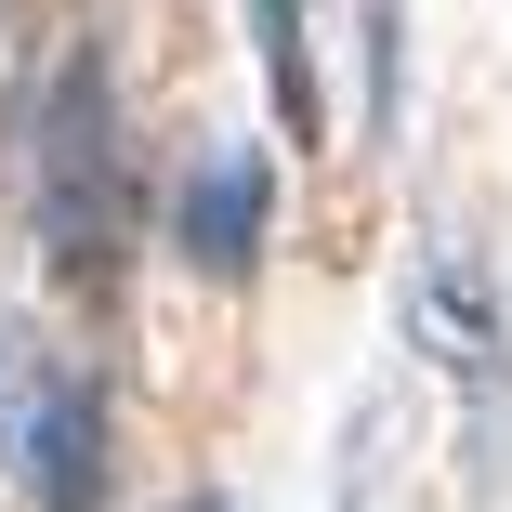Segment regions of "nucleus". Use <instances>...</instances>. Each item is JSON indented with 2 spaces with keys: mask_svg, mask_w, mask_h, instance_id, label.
Listing matches in <instances>:
<instances>
[{
  "mask_svg": "<svg viewBox=\"0 0 512 512\" xmlns=\"http://www.w3.org/2000/svg\"><path fill=\"white\" fill-rule=\"evenodd\" d=\"M27 224H40L53 289L119 316L132 250H145V158H132V106H119L106 40H66L27 92Z\"/></svg>",
  "mask_w": 512,
  "mask_h": 512,
  "instance_id": "f257e3e1",
  "label": "nucleus"
},
{
  "mask_svg": "<svg viewBox=\"0 0 512 512\" xmlns=\"http://www.w3.org/2000/svg\"><path fill=\"white\" fill-rule=\"evenodd\" d=\"M0 473L27 512H106V381L27 302H0Z\"/></svg>",
  "mask_w": 512,
  "mask_h": 512,
  "instance_id": "f03ea898",
  "label": "nucleus"
},
{
  "mask_svg": "<svg viewBox=\"0 0 512 512\" xmlns=\"http://www.w3.org/2000/svg\"><path fill=\"white\" fill-rule=\"evenodd\" d=\"M407 342L434 355V381L473 407V434H499V394H512V329H499V289L460 237H434L407 263Z\"/></svg>",
  "mask_w": 512,
  "mask_h": 512,
  "instance_id": "7ed1b4c3",
  "label": "nucleus"
},
{
  "mask_svg": "<svg viewBox=\"0 0 512 512\" xmlns=\"http://www.w3.org/2000/svg\"><path fill=\"white\" fill-rule=\"evenodd\" d=\"M263 237H276V158L263 145H197L184 184H171V250L211 289H237L263 263Z\"/></svg>",
  "mask_w": 512,
  "mask_h": 512,
  "instance_id": "20e7f679",
  "label": "nucleus"
},
{
  "mask_svg": "<svg viewBox=\"0 0 512 512\" xmlns=\"http://www.w3.org/2000/svg\"><path fill=\"white\" fill-rule=\"evenodd\" d=\"M250 27H263V92H276V119L316 145V40H302V0H250Z\"/></svg>",
  "mask_w": 512,
  "mask_h": 512,
  "instance_id": "39448f33",
  "label": "nucleus"
},
{
  "mask_svg": "<svg viewBox=\"0 0 512 512\" xmlns=\"http://www.w3.org/2000/svg\"><path fill=\"white\" fill-rule=\"evenodd\" d=\"M184 512H224V499H184Z\"/></svg>",
  "mask_w": 512,
  "mask_h": 512,
  "instance_id": "423d86ee",
  "label": "nucleus"
}]
</instances>
